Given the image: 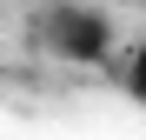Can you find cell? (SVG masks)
Wrapping results in <instances>:
<instances>
[{"label": "cell", "instance_id": "obj_1", "mask_svg": "<svg viewBox=\"0 0 146 140\" xmlns=\"http://www.w3.org/2000/svg\"><path fill=\"white\" fill-rule=\"evenodd\" d=\"M40 40H46V54H60V60H80V67H100V60H113V27H106V13H93V7H73V0H60V7L40 20Z\"/></svg>", "mask_w": 146, "mask_h": 140}, {"label": "cell", "instance_id": "obj_2", "mask_svg": "<svg viewBox=\"0 0 146 140\" xmlns=\"http://www.w3.org/2000/svg\"><path fill=\"white\" fill-rule=\"evenodd\" d=\"M126 93H133V100L146 107V33L133 40V54H126Z\"/></svg>", "mask_w": 146, "mask_h": 140}]
</instances>
